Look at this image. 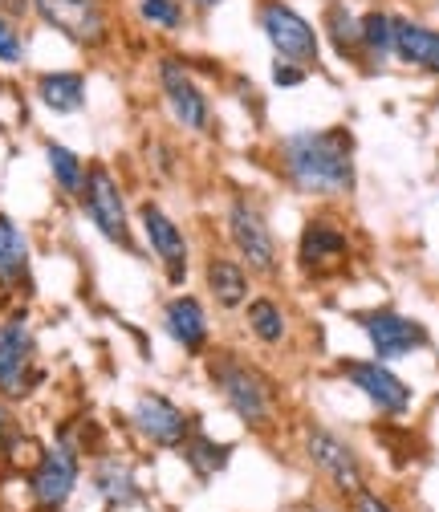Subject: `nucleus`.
<instances>
[{"label": "nucleus", "mask_w": 439, "mask_h": 512, "mask_svg": "<svg viewBox=\"0 0 439 512\" xmlns=\"http://www.w3.org/2000/svg\"><path fill=\"white\" fill-rule=\"evenodd\" d=\"M277 175L309 200H350L358 187L354 135L350 126H318V131H289L273 147Z\"/></svg>", "instance_id": "1"}, {"label": "nucleus", "mask_w": 439, "mask_h": 512, "mask_svg": "<svg viewBox=\"0 0 439 512\" xmlns=\"http://www.w3.org/2000/svg\"><path fill=\"white\" fill-rule=\"evenodd\" d=\"M208 378H212V387L220 391L224 407L244 427L265 431L273 423V415H277V387H273V378L261 366L244 362L232 350H220V354L208 358Z\"/></svg>", "instance_id": "2"}, {"label": "nucleus", "mask_w": 439, "mask_h": 512, "mask_svg": "<svg viewBox=\"0 0 439 512\" xmlns=\"http://www.w3.org/2000/svg\"><path fill=\"white\" fill-rule=\"evenodd\" d=\"M224 232H228V244L236 248V261L253 277L273 281L281 273V248H277V236H273L269 216L257 196L236 191L224 212Z\"/></svg>", "instance_id": "3"}, {"label": "nucleus", "mask_w": 439, "mask_h": 512, "mask_svg": "<svg viewBox=\"0 0 439 512\" xmlns=\"http://www.w3.org/2000/svg\"><path fill=\"white\" fill-rule=\"evenodd\" d=\"M257 29L265 33L273 57L297 61V66H318L322 53V33L297 5L289 0H257Z\"/></svg>", "instance_id": "4"}, {"label": "nucleus", "mask_w": 439, "mask_h": 512, "mask_svg": "<svg viewBox=\"0 0 439 512\" xmlns=\"http://www.w3.org/2000/svg\"><path fill=\"white\" fill-rule=\"evenodd\" d=\"M155 78H159V94L175 118V126H183L187 135H212V98L208 90L196 82V74L187 70L183 57H159L155 61Z\"/></svg>", "instance_id": "5"}, {"label": "nucleus", "mask_w": 439, "mask_h": 512, "mask_svg": "<svg viewBox=\"0 0 439 512\" xmlns=\"http://www.w3.org/2000/svg\"><path fill=\"white\" fill-rule=\"evenodd\" d=\"M33 13L45 29H53L78 49H98L110 41L106 0H33Z\"/></svg>", "instance_id": "6"}, {"label": "nucleus", "mask_w": 439, "mask_h": 512, "mask_svg": "<svg viewBox=\"0 0 439 512\" xmlns=\"http://www.w3.org/2000/svg\"><path fill=\"white\" fill-rule=\"evenodd\" d=\"M82 212L90 216V224L118 248H131V216H127V200H122V187L114 179L110 167L90 163L86 171V187H82Z\"/></svg>", "instance_id": "7"}, {"label": "nucleus", "mask_w": 439, "mask_h": 512, "mask_svg": "<svg viewBox=\"0 0 439 512\" xmlns=\"http://www.w3.org/2000/svg\"><path fill=\"white\" fill-rule=\"evenodd\" d=\"M37 378V338L25 313H13L0 322V399H25Z\"/></svg>", "instance_id": "8"}, {"label": "nucleus", "mask_w": 439, "mask_h": 512, "mask_svg": "<svg viewBox=\"0 0 439 512\" xmlns=\"http://www.w3.org/2000/svg\"><path fill=\"white\" fill-rule=\"evenodd\" d=\"M301 443H305V460L318 468L342 496H354L358 488H366L362 460H358V452H354V447L338 431H330L326 423H309L305 435H301Z\"/></svg>", "instance_id": "9"}, {"label": "nucleus", "mask_w": 439, "mask_h": 512, "mask_svg": "<svg viewBox=\"0 0 439 512\" xmlns=\"http://www.w3.org/2000/svg\"><path fill=\"white\" fill-rule=\"evenodd\" d=\"M350 261V232L326 216L305 220L297 236V269L313 281H326L330 273H342Z\"/></svg>", "instance_id": "10"}, {"label": "nucleus", "mask_w": 439, "mask_h": 512, "mask_svg": "<svg viewBox=\"0 0 439 512\" xmlns=\"http://www.w3.org/2000/svg\"><path fill=\"white\" fill-rule=\"evenodd\" d=\"M342 378L350 382V387L370 403V407H379L383 415L399 419L411 411L415 395L407 382L391 370V362H379V358H354V362H342Z\"/></svg>", "instance_id": "11"}, {"label": "nucleus", "mask_w": 439, "mask_h": 512, "mask_svg": "<svg viewBox=\"0 0 439 512\" xmlns=\"http://www.w3.org/2000/svg\"><path fill=\"white\" fill-rule=\"evenodd\" d=\"M78 476H82V460H78V447L61 435L49 452L37 460L33 476H29V492L37 500V508L45 512H57L61 504H66L78 488Z\"/></svg>", "instance_id": "12"}, {"label": "nucleus", "mask_w": 439, "mask_h": 512, "mask_svg": "<svg viewBox=\"0 0 439 512\" xmlns=\"http://www.w3.org/2000/svg\"><path fill=\"white\" fill-rule=\"evenodd\" d=\"M358 326L379 362H395V358H407L427 346V326H419L415 317H407L399 309H370L358 317Z\"/></svg>", "instance_id": "13"}, {"label": "nucleus", "mask_w": 439, "mask_h": 512, "mask_svg": "<svg viewBox=\"0 0 439 512\" xmlns=\"http://www.w3.org/2000/svg\"><path fill=\"white\" fill-rule=\"evenodd\" d=\"M131 423L151 447H163V452H179V447L192 439V415L159 391H147L135 399Z\"/></svg>", "instance_id": "14"}, {"label": "nucleus", "mask_w": 439, "mask_h": 512, "mask_svg": "<svg viewBox=\"0 0 439 512\" xmlns=\"http://www.w3.org/2000/svg\"><path fill=\"white\" fill-rule=\"evenodd\" d=\"M139 224H143V236H147L151 252L159 256L167 281H171V285H183V281H187V261H192V248H187L183 228H179L155 200L139 204Z\"/></svg>", "instance_id": "15"}, {"label": "nucleus", "mask_w": 439, "mask_h": 512, "mask_svg": "<svg viewBox=\"0 0 439 512\" xmlns=\"http://www.w3.org/2000/svg\"><path fill=\"white\" fill-rule=\"evenodd\" d=\"M163 334L183 350V354H204L212 342V326H208V309L200 297L179 293L163 305Z\"/></svg>", "instance_id": "16"}, {"label": "nucleus", "mask_w": 439, "mask_h": 512, "mask_svg": "<svg viewBox=\"0 0 439 512\" xmlns=\"http://www.w3.org/2000/svg\"><path fill=\"white\" fill-rule=\"evenodd\" d=\"M395 61L407 70L439 78V29L415 17H395Z\"/></svg>", "instance_id": "17"}, {"label": "nucleus", "mask_w": 439, "mask_h": 512, "mask_svg": "<svg viewBox=\"0 0 439 512\" xmlns=\"http://www.w3.org/2000/svg\"><path fill=\"white\" fill-rule=\"evenodd\" d=\"M391 57H395V13L379 5L358 13V66L383 70Z\"/></svg>", "instance_id": "18"}, {"label": "nucleus", "mask_w": 439, "mask_h": 512, "mask_svg": "<svg viewBox=\"0 0 439 512\" xmlns=\"http://www.w3.org/2000/svg\"><path fill=\"white\" fill-rule=\"evenodd\" d=\"M204 285L220 309H244L248 293H253V273H248L236 256H208Z\"/></svg>", "instance_id": "19"}, {"label": "nucleus", "mask_w": 439, "mask_h": 512, "mask_svg": "<svg viewBox=\"0 0 439 512\" xmlns=\"http://www.w3.org/2000/svg\"><path fill=\"white\" fill-rule=\"evenodd\" d=\"M37 102L53 114H78L86 110V74L82 70H45L33 82Z\"/></svg>", "instance_id": "20"}, {"label": "nucleus", "mask_w": 439, "mask_h": 512, "mask_svg": "<svg viewBox=\"0 0 439 512\" xmlns=\"http://www.w3.org/2000/svg\"><path fill=\"white\" fill-rule=\"evenodd\" d=\"M244 326L261 346H281L289 338V313L277 297H248L244 301Z\"/></svg>", "instance_id": "21"}, {"label": "nucleus", "mask_w": 439, "mask_h": 512, "mask_svg": "<svg viewBox=\"0 0 439 512\" xmlns=\"http://www.w3.org/2000/svg\"><path fill=\"white\" fill-rule=\"evenodd\" d=\"M318 33L330 37L334 53L350 66H358V13L346 5V0H326L322 9V21H318Z\"/></svg>", "instance_id": "22"}, {"label": "nucleus", "mask_w": 439, "mask_h": 512, "mask_svg": "<svg viewBox=\"0 0 439 512\" xmlns=\"http://www.w3.org/2000/svg\"><path fill=\"white\" fill-rule=\"evenodd\" d=\"M29 281V240L13 216L0 212V285Z\"/></svg>", "instance_id": "23"}, {"label": "nucleus", "mask_w": 439, "mask_h": 512, "mask_svg": "<svg viewBox=\"0 0 439 512\" xmlns=\"http://www.w3.org/2000/svg\"><path fill=\"white\" fill-rule=\"evenodd\" d=\"M94 488H98V496H102L110 508H131V504L143 500L131 464H122V460H102V464L94 468Z\"/></svg>", "instance_id": "24"}, {"label": "nucleus", "mask_w": 439, "mask_h": 512, "mask_svg": "<svg viewBox=\"0 0 439 512\" xmlns=\"http://www.w3.org/2000/svg\"><path fill=\"white\" fill-rule=\"evenodd\" d=\"M45 163H49V175H53V183H57L61 191H66V196H82L90 163H86L78 151L61 147V143H49V147H45Z\"/></svg>", "instance_id": "25"}, {"label": "nucleus", "mask_w": 439, "mask_h": 512, "mask_svg": "<svg viewBox=\"0 0 439 512\" xmlns=\"http://www.w3.org/2000/svg\"><path fill=\"white\" fill-rule=\"evenodd\" d=\"M183 460H187V468H192L200 480H212L216 472H224L228 468V456H232V447L228 443H216V439H208V435H196L192 431V439H187L183 447Z\"/></svg>", "instance_id": "26"}, {"label": "nucleus", "mask_w": 439, "mask_h": 512, "mask_svg": "<svg viewBox=\"0 0 439 512\" xmlns=\"http://www.w3.org/2000/svg\"><path fill=\"white\" fill-rule=\"evenodd\" d=\"M139 21L163 33L187 29V5L183 0H139Z\"/></svg>", "instance_id": "27"}, {"label": "nucleus", "mask_w": 439, "mask_h": 512, "mask_svg": "<svg viewBox=\"0 0 439 512\" xmlns=\"http://www.w3.org/2000/svg\"><path fill=\"white\" fill-rule=\"evenodd\" d=\"M29 45L21 33V21L13 17H0V66H25Z\"/></svg>", "instance_id": "28"}, {"label": "nucleus", "mask_w": 439, "mask_h": 512, "mask_svg": "<svg viewBox=\"0 0 439 512\" xmlns=\"http://www.w3.org/2000/svg\"><path fill=\"white\" fill-rule=\"evenodd\" d=\"M305 66H297V61H285V57H277L273 61V86H281V90H293V86H301L305 82Z\"/></svg>", "instance_id": "29"}, {"label": "nucleus", "mask_w": 439, "mask_h": 512, "mask_svg": "<svg viewBox=\"0 0 439 512\" xmlns=\"http://www.w3.org/2000/svg\"><path fill=\"white\" fill-rule=\"evenodd\" d=\"M13 443H17V419H13V411L5 403H0V456H9Z\"/></svg>", "instance_id": "30"}, {"label": "nucleus", "mask_w": 439, "mask_h": 512, "mask_svg": "<svg viewBox=\"0 0 439 512\" xmlns=\"http://www.w3.org/2000/svg\"><path fill=\"white\" fill-rule=\"evenodd\" d=\"M354 512H395L379 492H370V488H358L354 492Z\"/></svg>", "instance_id": "31"}, {"label": "nucleus", "mask_w": 439, "mask_h": 512, "mask_svg": "<svg viewBox=\"0 0 439 512\" xmlns=\"http://www.w3.org/2000/svg\"><path fill=\"white\" fill-rule=\"evenodd\" d=\"M33 13V0H0V17H13V21H25Z\"/></svg>", "instance_id": "32"}, {"label": "nucleus", "mask_w": 439, "mask_h": 512, "mask_svg": "<svg viewBox=\"0 0 439 512\" xmlns=\"http://www.w3.org/2000/svg\"><path fill=\"white\" fill-rule=\"evenodd\" d=\"M187 9H196V13H212V9H220L224 0H183Z\"/></svg>", "instance_id": "33"}]
</instances>
